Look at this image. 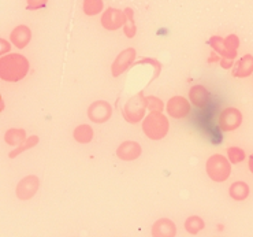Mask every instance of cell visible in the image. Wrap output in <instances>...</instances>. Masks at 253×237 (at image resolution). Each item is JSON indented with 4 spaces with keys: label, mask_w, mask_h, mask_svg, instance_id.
<instances>
[{
    "label": "cell",
    "mask_w": 253,
    "mask_h": 237,
    "mask_svg": "<svg viewBox=\"0 0 253 237\" xmlns=\"http://www.w3.org/2000/svg\"><path fill=\"white\" fill-rule=\"evenodd\" d=\"M28 71L29 62L19 53L6 55L0 59V77L4 81L17 83L28 74Z\"/></svg>",
    "instance_id": "6da1fadb"
},
{
    "label": "cell",
    "mask_w": 253,
    "mask_h": 237,
    "mask_svg": "<svg viewBox=\"0 0 253 237\" xmlns=\"http://www.w3.org/2000/svg\"><path fill=\"white\" fill-rule=\"evenodd\" d=\"M169 121L162 113H151L142 122V131L151 140H160L169 132Z\"/></svg>",
    "instance_id": "7a4b0ae2"
},
{
    "label": "cell",
    "mask_w": 253,
    "mask_h": 237,
    "mask_svg": "<svg viewBox=\"0 0 253 237\" xmlns=\"http://www.w3.org/2000/svg\"><path fill=\"white\" fill-rule=\"evenodd\" d=\"M206 169L210 178L212 181H216V183L226 181L230 177V173H231V165L223 155H212L211 158L207 160Z\"/></svg>",
    "instance_id": "3957f363"
},
{
    "label": "cell",
    "mask_w": 253,
    "mask_h": 237,
    "mask_svg": "<svg viewBox=\"0 0 253 237\" xmlns=\"http://www.w3.org/2000/svg\"><path fill=\"white\" fill-rule=\"evenodd\" d=\"M147 110V97H144L142 92L133 96L124 107V115L127 122L137 124L140 122Z\"/></svg>",
    "instance_id": "277c9868"
},
{
    "label": "cell",
    "mask_w": 253,
    "mask_h": 237,
    "mask_svg": "<svg viewBox=\"0 0 253 237\" xmlns=\"http://www.w3.org/2000/svg\"><path fill=\"white\" fill-rule=\"evenodd\" d=\"M219 128L223 132H233L238 129L242 124V114L240 110L234 107L224 108L222 113L219 114L218 118Z\"/></svg>",
    "instance_id": "5b68a950"
},
{
    "label": "cell",
    "mask_w": 253,
    "mask_h": 237,
    "mask_svg": "<svg viewBox=\"0 0 253 237\" xmlns=\"http://www.w3.org/2000/svg\"><path fill=\"white\" fill-rule=\"evenodd\" d=\"M112 115V107L110 103L104 100H97L90 104L88 108V117L90 121H93L96 124H103L107 122L111 118Z\"/></svg>",
    "instance_id": "8992f818"
},
{
    "label": "cell",
    "mask_w": 253,
    "mask_h": 237,
    "mask_svg": "<svg viewBox=\"0 0 253 237\" xmlns=\"http://www.w3.org/2000/svg\"><path fill=\"white\" fill-rule=\"evenodd\" d=\"M189 111H190V104L182 96H174L167 103V113L172 118H185Z\"/></svg>",
    "instance_id": "52a82bcc"
},
{
    "label": "cell",
    "mask_w": 253,
    "mask_h": 237,
    "mask_svg": "<svg viewBox=\"0 0 253 237\" xmlns=\"http://www.w3.org/2000/svg\"><path fill=\"white\" fill-rule=\"evenodd\" d=\"M135 59V49L133 48H127L122 52L119 53L118 58L115 59L114 65H112V76L118 77L121 76L125 70L129 69V66L134 62Z\"/></svg>",
    "instance_id": "ba28073f"
},
{
    "label": "cell",
    "mask_w": 253,
    "mask_h": 237,
    "mask_svg": "<svg viewBox=\"0 0 253 237\" xmlns=\"http://www.w3.org/2000/svg\"><path fill=\"white\" fill-rule=\"evenodd\" d=\"M39 190V178L36 176H28L22 181H19L17 187V196L21 200H28L33 197Z\"/></svg>",
    "instance_id": "9c48e42d"
},
{
    "label": "cell",
    "mask_w": 253,
    "mask_h": 237,
    "mask_svg": "<svg viewBox=\"0 0 253 237\" xmlns=\"http://www.w3.org/2000/svg\"><path fill=\"white\" fill-rule=\"evenodd\" d=\"M101 25L107 30H117L125 25V12L117 8H108L101 17Z\"/></svg>",
    "instance_id": "30bf717a"
},
{
    "label": "cell",
    "mask_w": 253,
    "mask_h": 237,
    "mask_svg": "<svg viewBox=\"0 0 253 237\" xmlns=\"http://www.w3.org/2000/svg\"><path fill=\"white\" fill-rule=\"evenodd\" d=\"M117 155L122 160H134L141 155V147L135 142H125L117 149Z\"/></svg>",
    "instance_id": "8fae6325"
},
{
    "label": "cell",
    "mask_w": 253,
    "mask_h": 237,
    "mask_svg": "<svg viewBox=\"0 0 253 237\" xmlns=\"http://www.w3.org/2000/svg\"><path fill=\"white\" fill-rule=\"evenodd\" d=\"M152 235L155 237H174L177 235V228L170 220L163 218L153 224Z\"/></svg>",
    "instance_id": "7c38bea8"
},
{
    "label": "cell",
    "mask_w": 253,
    "mask_h": 237,
    "mask_svg": "<svg viewBox=\"0 0 253 237\" xmlns=\"http://www.w3.org/2000/svg\"><path fill=\"white\" fill-rule=\"evenodd\" d=\"M30 39H32V32L28 26L25 25H21V26H17L15 29L11 32V36H10V40L17 48H25L28 44H29Z\"/></svg>",
    "instance_id": "4fadbf2b"
},
{
    "label": "cell",
    "mask_w": 253,
    "mask_h": 237,
    "mask_svg": "<svg viewBox=\"0 0 253 237\" xmlns=\"http://www.w3.org/2000/svg\"><path fill=\"white\" fill-rule=\"evenodd\" d=\"M253 73V56L252 55H245L241 59L237 62L233 69V76L237 78L248 77Z\"/></svg>",
    "instance_id": "5bb4252c"
},
{
    "label": "cell",
    "mask_w": 253,
    "mask_h": 237,
    "mask_svg": "<svg viewBox=\"0 0 253 237\" xmlns=\"http://www.w3.org/2000/svg\"><path fill=\"white\" fill-rule=\"evenodd\" d=\"M208 44L211 46L216 52L222 56V59H231L234 60L236 59L237 53L231 52L229 48H227V46H226V43H224V39L223 37H219V36H213V37H211L210 39V42H208Z\"/></svg>",
    "instance_id": "9a60e30c"
},
{
    "label": "cell",
    "mask_w": 253,
    "mask_h": 237,
    "mask_svg": "<svg viewBox=\"0 0 253 237\" xmlns=\"http://www.w3.org/2000/svg\"><path fill=\"white\" fill-rule=\"evenodd\" d=\"M189 96H190L192 103L196 107H199V108L207 106V103L210 100V92L204 87H201V85H196V87L190 89Z\"/></svg>",
    "instance_id": "2e32d148"
},
{
    "label": "cell",
    "mask_w": 253,
    "mask_h": 237,
    "mask_svg": "<svg viewBox=\"0 0 253 237\" xmlns=\"http://www.w3.org/2000/svg\"><path fill=\"white\" fill-rule=\"evenodd\" d=\"M73 136H74L76 142H81V144H88L93 139V129L89 125H80L76 128Z\"/></svg>",
    "instance_id": "e0dca14e"
},
{
    "label": "cell",
    "mask_w": 253,
    "mask_h": 237,
    "mask_svg": "<svg viewBox=\"0 0 253 237\" xmlns=\"http://www.w3.org/2000/svg\"><path fill=\"white\" fill-rule=\"evenodd\" d=\"M229 193L234 200H245L249 196V187L244 181H237L230 187Z\"/></svg>",
    "instance_id": "ac0fdd59"
},
{
    "label": "cell",
    "mask_w": 253,
    "mask_h": 237,
    "mask_svg": "<svg viewBox=\"0 0 253 237\" xmlns=\"http://www.w3.org/2000/svg\"><path fill=\"white\" fill-rule=\"evenodd\" d=\"M4 140L10 145H21L26 140V132L24 129H8Z\"/></svg>",
    "instance_id": "d6986e66"
},
{
    "label": "cell",
    "mask_w": 253,
    "mask_h": 237,
    "mask_svg": "<svg viewBox=\"0 0 253 237\" xmlns=\"http://www.w3.org/2000/svg\"><path fill=\"white\" fill-rule=\"evenodd\" d=\"M204 226H206L204 221L201 220L200 217H196V215L189 217L188 220L185 221V229H186L190 235H197L199 232L204 229Z\"/></svg>",
    "instance_id": "ffe728a7"
},
{
    "label": "cell",
    "mask_w": 253,
    "mask_h": 237,
    "mask_svg": "<svg viewBox=\"0 0 253 237\" xmlns=\"http://www.w3.org/2000/svg\"><path fill=\"white\" fill-rule=\"evenodd\" d=\"M125 35L127 36L129 39L131 37H134L135 35V25L133 22V15H134V12L131 8H126L125 10Z\"/></svg>",
    "instance_id": "44dd1931"
},
{
    "label": "cell",
    "mask_w": 253,
    "mask_h": 237,
    "mask_svg": "<svg viewBox=\"0 0 253 237\" xmlns=\"http://www.w3.org/2000/svg\"><path fill=\"white\" fill-rule=\"evenodd\" d=\"M103 10V0H84V11L86 15H96Z\"/></svg>",
    "instance_id": "7402d4cb"
},
{
    "label": "cell",
    "mask_w": 253,
    "mask_h": 237,
    "mask_svg": "<svg viewBox=\"0 0 253 237\" xmlns=\"http://www.w3.org/2000/svg\"><path fill=\"white\" fill-rule=\"evenodd\" d=\"M37 142H39V137L37 136L29 137V139H26V140H25V142H22L21 145H18L17 149H14L12 152H10V155H8V156H10V158H15V156H18L19 154H22V152H24V151H26V149L35 147Z\"/></svg>",
    "instance_id": "603a6c76"
},
{
    "label": "cell",
    "mask_w": 253,
    "mask_h": 237,
    "mask_svg": "<svg viewBox=\"0 0 253 237\" xmlns=\"http://www.w3.org/2000/svg\"><path fill=\"white\" fill-rule=\"evenodd\" d=\"M227 156L231 163H240L245 159V152H244V149L238 148V147H230L227 149Z\"/></svg>",
    "instance_id": "cb8c5ba5"
},
{
    "label": "cell",
    "mask_w": 253,
    "mask_h": 237,
    "mask_svg": "<svg viewBox=\"0 0 253 237\" xmlns=\"http://www.w3.org/2000/svg\"><path fill=\"white\" fill-rule=\"evenodd\" d=\"M147 108L151 113H162V110H163V101L158 99L156 96H148Z\"/></svg>",
    "instance_id": "d4e9b609"
},
{
    "label": "cell",
    "mask_w": 253,
    "mask_h": 237,
    "mask_svg": "<svg viewBox=\"0 0 253 237\" xmlns=\"http://www.w3.org/2000/svg\"><path fill=\"white\" fill-rule=\"evenodd\" d=\"M224 43H226V46L231 52L237 53V49L240 47V40H238V37L236 35H230L227 39H224Z\"/></svg>",
    "instance_id": "484cf974"
},
{
    "label": "cell",
    "mask_w": 253,
    "mask_h": 237,
    "mask_svg": "<svg viewBox=\"0 0 253 237\" xmlns=\"http://www.w3.org/2000/svg\"><path fill=\"white\" fill-rule=\"evenodd\" d=\"M48 0H28V8L29 10H39L47 4Z\"/></svg>",
    "instance_id": "4316f807"
},
{
    "label": "cell",
    "mask_w": 253,
    "mask_h": 237,
    "mask_svg": "<svg viewBox=\"0 0 253 237\" xmlns=\"http://www.w3.org/2000/svg\"><path fill=\"white\" fill-rule=\"evenodd\" d=\"M0 43H1V47H3L1 48V53H6L7 51H10V44H8L4 39H1Z\"/></svg>",
    "instance_id": "83f0119b"
},
{
    "label": "cell",
    "mask_w": 253,
    "mask_h": 237,
    "mask_svg": "<svg viewBox=\"0 0 253 237\" xmlns=\"http://www.w3.org/2000/svg\"><path fill=\"white\" fill-rule=\"evenodd\" d=\"M220 63H222V67H224V69H229V67H231V66H233V60H231V59H222V60H220Z\"/></svg>",
    "instance_id": "f1b7e54d"
},
{
    "label": "cell",
    "mask_w": 253,
    "mask_h": 237,
    "mask_svg": "<svg viewBox=\"0 0 253 237\" xmlns=\"http://www.w3.org/2000/svg\"><path fill=\"white\" fill-rule=\"evenodd\" d=\"M249 170L253 173V154L251 155V158H249Z\"/></svg>",
    "instance_id": "f546056e"
}]
</instances>
